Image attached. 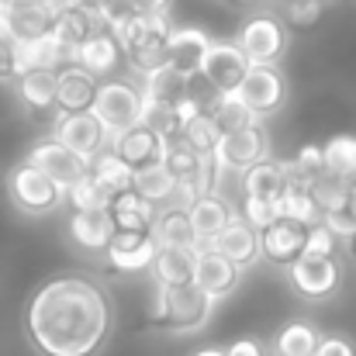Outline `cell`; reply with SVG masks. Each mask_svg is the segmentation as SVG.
Masks as SVG:
<instances>
[{
    "label": "cell",
    "mask_w": 356,
    "mask_h": 356,
    "mask_svg": "<svg viewBox=\"0 0 356 356\" xmlns=\"http://www.w3.org/2000/svg\"><path fill=\"white\" fill-rule=\"evenodd\" d=\"M159 252V242L152 232H124L118 229L108 252L101 256V263L115 273H149L152 259Z\"/></svg>",
    "instance_id": "12"
},
{
    "label": "cell",
    "mask_w": 356,
    "mask_h": 356,
    "mask_svg": "<svg viewBox=\"0 0 356 356\" xmlns=\"http://www.w3.org/2000/svg\"><path fill=\"white\" fill-rule=\"evenodd\" d=\"M249 66H252V63L245 59V52L238 49L236 38H211V45H208V52H204V59H201L197 76H201L211 90L229 94V90H238V83L245 80Z\"/></svg>",
    "instance_id": "10"
},
{
    "label": "cell",
    "mask_w": 356,
    "mask_h": 356,
    "mask_svg": "<svg viewBox=\"0 0 356 356\" xmlns=\"http://www.w3.org/2000/svg\"><path fill=\"white\" fill-rule=\"evenodd\" d=\"M17 80V38L0 31V83Z\"/></svg>",
    "instance_id": "42"
},
{
    "label": "cell",
    "mask_w": 356,
    "mask_h": 356,
    "mask_svg": "<svg viewBox=\"0 0 356 356\" xmlns=\"http://www.w3.org/2000/svg\"><path fill=\"white\" fill-rule=\"evenodd\" d=\"M242 266L236 259H229L225 252H218L215 245H197V273H194V284L201 291H208L211 298L218 301H229L242 284Z\"/></svg>",
    "instance_id": "13"
},
{
    "label": "cell",
    "mask_w": 356,
    "mask_h": 356,
    "mask_svg": "<svg viewBox=\"0 0 356 356\" xmlns=\"http://www.w3.org/2000/svg\"><path fill=\"white\" fill-rule=\"evenodd\" d=\"M236 42L252 66H280V59L291 45L287 21L277 14H252L242 21V28L236 31Z\"/></svg>",
    "instance_id": "7"
},
{
    "label": "cell",
    "mask_w": 356,
    "mask_h": 356,
    "mask_svg": "<svg viewBox=\"0 0 356 356\" xmlns=\"http://www.w3.org/2000/svg\"><path fill=\"white\" fill-rule=\"evenodd\" d=\"M115 232L118 229H115L108 211H70V218H66V242L76 252H83L87 259H97V263L108 252Z\"/></svg>",
    "instance_id": "11"
},
{
    "label": "cell",
    "mask_w": 356,
    "mask_h": 356,
    "mask_svg": "<svg viewBox=\"0 0 356 356\" xmlns=\"http://www.w3.org/2000/svg\"><path fill=\"white\" fill-rule=\"evenodd\" d=\"M294 170H298V180L312 187L315 180H322V177H325V149H322V145H315V142L301 145V149L294 152Z\"/></svg>",
    "instance_id": "38"
},
{
    "label": "cell",
    "mask_w": 356,
    "mask_h": 356,
    "mask_svg": "<svg viewBox=\"0 0 356 356\" xmlns=\"http://www.w3.org/2000/svg\"><path fill=\"white\" fill-rule=\"evenodd\" d=\"M284 280H287V287H291L301 301L322 305V301H329V298L339 294V287H343V263H339V256H312V252H301V256L284 270Z\"/></svg>",
    "instance_id": "6"
},
{
    "label": "cell",
    "mask_w": 356,
    "mask_h": 356,
    "mask_svg": "<svg viewBox=\"0 0 356 356\" xmlns=\"http://www.w3.org/2000/svg\"><path fill=\"white\" fill-rule=\"evenodd\" d=\"M90 111L101 118V124H104L108 135H111V145H115V138H118L121 131L135 128L138 121L145 118L142 83H135V80H128V76H108V80H101Z\"/></svg>",
    "instance_id": "5"
},
{
    "label": "cell",
    "mask_w": 356,
    "mask_h": 356,
    "mask_svg": "<svg viewBox=\"0 0 356 356\" xmlns=\"http://www.w3.org/2000/svg\"><path fill=\"white\" fill-rule=\"evenodd\" d=\"M3 191H7L10 208L24 218H49L66 208V187L56 184L45 170L31 166L28 159H21L7 170Z\"/></svg>",
    "instance_id": "3"
},
{
    "label": "cell",
    "mask_w": 356,
    "mask_h": 356,
    "mask_svg": "<svg viewBox=\"0 0 356 356\" xmlns=\"http://www.w3.org/2000/svg\"><path fill=\"white\" fill-rule=\"evenodd\" d=\"M52 138L70 145L87 163H94L104 149H111V135H108V128L101 124V118L94 111H56Z\"/></svg>",
    "instance_id": "9"
},
{
    "label": "cell",
    "mask_w": 356,
    "mask_h": 356,
    "mask_svg": "<svg viewBox=\"0 0 356 356\" xmlns=\"http://www.w3.org/2000/svg\"><path fill=\"white\" fill-rule=\"evenodd\" d=\"M325 173L339 180L356 177V135H332L325 145Z\"/></svg>",
    "instance_id": "34"
},
{
    "label": "cell",
    "mask_w": 356,
    "mask_h": 356,
    "mask_svg": "<svg viewBox=\"0 0 356 356\" xmlns=\"http://www.w3.org/2000/svg\"><path fill=\"white\" fill-rule=\"evenodd\" d=\"M24 159L31 163V166H38V170H45L56 184H63V187H73L87 170H90V163L83 159V156H76L70 145H63L59 138H42V142H35L28 152H24Z\"/></svg>",
    "instance_id": "14"
},
{
    "label": "cell",
    "mask_w": 356,
    "mask_h": 356,
    "mask_svg": "<svg viewBox=\"0 0 356 356\" xmlns=\"http://www.w3.org/2000/svg\"><path fill=\"white\" fill-rule=\"evenodd\" d=\"M208 245H215L218 252H225L229 259H236L242 270H252L263 263V245H259V232L245 222V218H236L229 222L218 236L211 238Z\"/></svg>",
    "instance_id": "21"
},
{
    "label": "cell",
    "mask_w": 356,
    "mask_h": 356,
    "mask_svg": "<svg viewBox=\"0 0 356 356\" xmlns=\"http://www.w3.org/2000/svg\"><path fill=\"white\" fill-rule=\"evenodd\" d=\"M66 208L70 211H108L111 208V194L90 177V170L73 184L66 187Z\"/></svg>",
    "instance_id": "33"
},
{
    "label": "cell",
    "mask_w": 356,
    "mask_h": 356,
    "mask_svg": "<svg viewBox=\"0 0 356 356\" xmlns=\"http://www.w3.org/2000/svg\"><path fill=\"white\" fill-rule=\"evenodd\" d=\"M208 45H211V35L204 28H173L170 31V49H166V63L177 66L184 76H197Z\"/></svg>",
    "instance_id": "23"
},
{
    "label": "cell",
    "mask_w": 356,
    "mask_h": 356,
    "mask_svg": "<svg viewBox=\"0 0 356 356\" xmlns=\"http://www.w3.org/2000/svg\"><path fill=\"white\" fill-rule=\"evenodd\" d=\"M90 177L111 194L118 197L124 191H131V180H135V166L128 159H121L115 149H104L94 163H90Z\"/></svg>",
    "instance_id": "29"
},
{
    "label": "cell",
    "mask_w": 356,
    "mask_h": 356,
    "mask_svg": "<svg viewBox=\"0 0 356 356\" xmlns=\"http://www.w3.org/2000/svg\"><path fill=\"white\" fill-rule=\"evenodd\" d=\"M308 242V225L294 222V218H277L273 225L259 229V245H263V263L287 270Z\"/></svg>",
    "instance_id": "15"
},
{
    "label": "cell",
    "mask_w": 356,
    "mask_h": 356,
    "mask_svg": "<svg viewBox=\"0 0 356 356\" xmlns=\"http://www.w3.org/2000/svg\"><path fill=\"white\" fill-rule=\"evenodd\" d=\"M291 184H298L294 159H263L238 177L242 197H284Z\"/></svg>",
    "instance_id": "16"
},
{
    "label": "cell",
    "mask_w": 356,
    "mask_h": 356,
    "mask_svg": "<svg viewBox=\"0 0 356 356\" xmlns=\"http://www.w3.org/2000/svg\"><path fill=\"white\" fill-rule=\"evenodd\" d=\"M104 28V17L97 10H83V7H73V10H59L56 21H52V35L70 49L76 52V45H83L94 31Z\"/></svg>",
    "instance_id": "28"
},
{
    "label": "cell",
    "mask_w": 356,
    "mask_h": 356,
    "mask_svg": "<svg viewBox=\"0 0 356 356\" xmlns=\"http://www.w3.org/2000/svg\"><path fill=\"white\" fill-rule=\"evenodd\" d=\"M111 149L118 152L121 159H128V163L138 170V166L159 163V159L166 156V149H170V138H166L159 128H152L149 121H138L135 128L121 131L118 138H115V145H111Z\"/></svg>",
    "instance_id": "17"
},
{
    "label": "cell",
    "mask_w": 356,
    "mask_h": 356,
    "mask_svg": "<svg viewBox=\"0 0 356 356\" xmlns=\"http://www.w3.org/2000/svg\"><path fill=\"white\" fill-rule=\"evenodd\" d=\"M322 225H329V232L339 238L343 245L356 236V215L350 208H336V211H325L322 215Z\"/></svg>",
    "instance_id": "41"
},
{
    "label": "cell",
    "mask_w": 356,
    "mask_h": 356,
    "mask_svg": "<svg viewBox=\"0 0 356 356\" xmlns=\"http://www.w3.org/2000/svg\"><path fill=\"white\" fill-rule=\"evenodd\" d=\"M315 356H356V339L346 332H322Z\"/></svg>",
    "instance_id": "43"
},
{
    "label": "cell",
    "mask_w": 356,
    "mask_h": 356,
    "mask_svg": "<svg viewBox=\"0 0 356 356\" xmlns=\"http://www.w3.org/2000/svg\"><path fill=\"white\" fill-rule=\"evenodd\" d=\"M118 312L108 287L87 273H52L24 301L21 332L35 356H101Z\"/></svg>",
    "instance_id": "1"
},
{
    "label": "cell",
    "mask_w": 356,
    "mask_h": 356,
    "mask_svg": "<svg viewBox=\"0 0 356 356\" xmlns=\"http://www.w3.org/2000/svg\"><path fill=\"white\" fill-rule=\"evenodd\" d=\"M191 225H194V236H197V245H208L211 238L218 236L229 222H236L238 215L232 211V204L222 197V194H201L194 204H191Z\"/></svg>",
    "instance_id": "25"
},
{
    "label": "cell",
    "mask_w": 356,
    "mask_h": 356,
    "mask_svg": "<svg viewBox=\"0 0 356 356\" xmlns=\"http://www.w3.org/2000/svg\"><path fill=\"white\" fill-rule=\"evenodd\" d=\"M10 7H35V3H49V0H7Z\"/></svg>",
    "instance_id": "49"
},
{
    "label": "cell",
    "mask_w": 356,
    "mask_h": 356,
    "mask_svg": "<svg viewBox=\"0 0 356 356\" xmlns=\"http://www.w3.org/2000/svg\"><path fill=\"white\" fill-rule=\"evenodd\" d=\"M318 343H322V325L315 318L294 315L270 339V353L273 356H315Z\"/></svg>",
    "instance_id": "22"
},
{
    "label": "cell",
    "mask_w": 356,
    "mask_h": 356,
    "mask_svg": "<svg viewBox=\"0 0 356 356\" xmlns=\"http://www.w3.org/2000/svg\"><path fill=\"white\" fill-rule=\"evenodd\" d=\"M238 101L245 104V111L252 118H273L277 111H284L291 90H287V76L280 66H249L245 80L238 83Z\"/></svg>",
    "instance_id": "8"
},
{
    "label": "cell",
    "mask_w": 356,
    "mask_h": 356,
    "mask_svg": "<svg viewBox=\"0 0 356 356\" xmlns=\"http://www.w3.org/2000/svg\"><path fill=\"white\" fill-rule=\"evenodd\" d=\"M197 273V245H159L149 277L163 287H187Z\"/></svg>",
    "instance_id": "20"
},
{
    "label": "cell",
    "mask_w": 356,
    "mask_h": 356,
    "mask_svg": "<svg viewBox=\"0 0 356 356\" xmlns=\"http://www.w3.org/2000/svg\"><path fill=\"white\" fill-rule=\"evenodd\" d=\"M346 249H350V252H353V256H356V236L350 238V242H346Z\"/></svg>",
    "instance_id": "51"
},
{
    "label": "cell",
    "mask_w": 356,
    "mask_h": 356,
    "mask_svg": "<svg viewBox=\"0 0 356 356\" xmlns=\"http://www.w3.org/2000/svg\"><path fill=\"white\" fill-rule=\"evenodd\" d=\"M73 63H80V66H83L87 73H94L97 80H108V76H118L121 63H124V52H121L118 38H115L108 28H101V31H94L83 45H76Z\"/></svg>",
    "instance_id": "19"
},
{
    "label": "cell",
    "mask_w": 356,
    "mask_h": 356,
    "mask_svg": "<svg viewBox=\"0 0 356 356\" xmlns=\"http://www.w3.org/2000/svg\"><path fill=\"white\" fill-rule=\"evenodd\" d=\"M152 236L159 245H197L191 215L177 211V208H159V215L152 222Z\"/></svg>",
    "instance_id": "31"
},
{
    "label": "cell",
    "mask_w": 356,
    "mask_h": 356,
    "mask_svg": "<svg viewBox=\"0 0 356 356\" xmlns=\"http://www.w3.org/2000/svg\"><path fill=\"white\" fill-rule=\"evenodd\" d=\"M187 87H191V76H184L170 63L142 73V94L149 108H173L180 97H187Z\"/></svg>",
    "instance_id": "26"
},
{
    "label": "cell",
    "mask_w": 356,
    "mask_h": 356,
    "mask_svg": "<svg viewBox=\"0 0 356 356\" xmlns=\"http://www.w3.org/2000/svg\"><path fill=\"white\" fill-rule=\"evenodd\" d=\"M135 14H170L173 0H124Z\"/></svg>",
    "instance_id": "45"
},
{
    "label": "cell",
    "mask_w": 356,
    "mask_h": 356,
    "mask_svg": "<svg viewBox=\"0 0 356 356\" xmlns=\"http://www.w3.org/2000/svg\"><path fill=\"white\" fill-rule=\"evenodd\" d=\"M222 135H225V131H222V124H218V121L211 118V111H201L197 118L184 128V135H180V138H184L187 145H194L201 156H211Z\"/></svg>",
    "instance_id": "35"
},
{
    "label": "cell",
    "mask_w": 356,
    "mask_h": 356,
    "mask_svg": "<svg viewBox=\"0 0 356 356\" xmlns=\"http://www.w3.org/2000/svg\"><path fill=\"white\" fill-rule=\"evenodd\" d=\"M111 3H115V0H80L83 10H97V14H101L104 7H111Z\"/></svg>",
    "instance_id": "46"
},
{
    "label": "cell",
    "mask_w": 356,
    "mask_h": 356,
    "mask_svg": "<svg viewBox=\"0 0 356 356\" xmlns=\"http://www.w3.org/2000/svg\"><path fill=\"white\" fill-rule=\"evenodd\" d=\"M191 356H229V350L225 346H201L197 353H191Z\"/></svg>",
    "instance_id": "48"
},
{
    "label": "cell",
    "mask_w": 356,
    "mask_h": 356,
    "mask_svg": "<svg viewBox=\"0 0 356 356\" xmlns=\"http://www.w3.org/2000/svg\"><path fill=\"white\" fill-rule=\"evenodd\" d=\"M238 218H245L259 232V229L273 225L277 218H284V201L280 197H242V215Z\"/></svg>",
    "instance_id": "36"
},
{
    "label": "cell",
    "mask_w": 356,
    "mask_h": 356,
    "mask_svg": "<svg viewBox=\"0 0 356 356\" xmlns=\"http://www.w3.org/2000/svg\"><path fill=\"white\" fill-rule=\"evenodd\" d=\"M173 187H177V177L166 170L163 159H159V163H149V166H138V170H135V180H131V191H138L142 197H149V201L159 204V208L170 201Z\"/></svg>",
    "instance_id": "30"
},
{
    "label": "cell",
    "mask_w": 356,
    "mask_h": 356,
    "mask_svg": "<svg viewBox=\"0 0 356 356\" xmlns=\"http://www.w3.org/2000/svg\"><path fill=\"white\" fill-rule=\"evenodd\" d=\"M108 215H111L115 229H124V232H152V222L159 215V204H152L138 191H124L118 197H111Z\"/></svg>",
    "instance_id": "27"
},
{
    "label": "cell",
    "mask_w": 356,
    "mask_h": 356,
    "mask_svg": "<svg viewBox=\"0 0 356 356\" xmlns=\"http://www.w3.org/2000/svg\"><path fill=\"white\" fill-rule=\"evenodd\" d=\"M218 298H211L208 291H201L197 284L187 287H163L152 280V298H149V325L163 336L173 339H187L197 336L211 325L215 312H218Z\"/></svg>",
    "instance_id": "2"
},
{
    "label": "cell",
    "mask_w": 356,
    "mask_h": 356,
    "mask_svg": "<svg viewBox=\"0 0 356 356\" xmlns=\"http://www.w3.org/2000/svg\"><path fill=\"white\" fill-rule=\"evenodd\" d=\"M97 76L87 73L80 63H66L59 70V97H56V111H90L94 94H97Z\"/></svg>",
    "instance_id": "24"
},
{
    "label": "cell",
    "mask_w": 356,
    "mask_h": 356,
    "mask_svg": "<svg viewBox=\"0 0 356 356\" xmlns=\"http://www.w3.org/2000/svg\"><path fill=\"white\" fill-rule=\"evenodd\" d=\"M339 238L329 232V225H308V242H305V252H312V256H336L339 252Z\"/></svg>",
    "instance_id": "40"
},
{
    "label": "cell",
    "mask_w": 356,
    "mask_h": 356,
    "mask_svg": "<svg viewBox=\"0 0 356 356\" xmlns=\"http://www.w3.org/2000/svg\"><path fill=\"white\" fill-rule=\"evenodd\" d=\"M270 149H273V145H270V131H266V121L263 118H252V121H245V124H238V128H232V131H225V135L218 138L215 152H211L218 184H222L229 173L242 177L249 166L270 159Z\"/></svg>",
    "instance_id": "4"
},
{
    "label": "cell",
    "mask_w": 356,
    "mask_h": 356,
    "mask_svg": "<svg viewBox=\"0 0 356 356\" xmlns=\"http://www.w3.org/2000/svg\"><path fill=\"white\" fill-rule=\"evenodd\" d=\"M208 111H211V118L222 124V131H232V128H238V124L252 121V115L245 111V104L238 101L236 90H229V94H218V97L208 104Z\"/></svg>",
    "instance_id": "37"
},
{
    "label": "cell",
    "mask_w": 356,
    "mask_h": 356,
    "mask_svg": "<svg viewBox=\"0 0 356 356\" xmlns=\"http://www.w3.org/2000/svg\"><path fill=\"white\" fill-rule=\"evenodd\" d=\"M280 201H284V218H294L301 225H318L322 222V204H318V197L308 184H301V180L291 184Z\"/></svg>",
    "instance_id": "32"
},
{
    "label": "cell",
    "mask_w": 356,
    "mask_h": 356,
    "mask_svg": "<svg viewBox=\"0 0 356 356\" xmlns=\"http://www.w3.org/2000/svg\"><path fill=\"white\" fill-rule=\"evenodd\" d=\"M322 10H325V0H284V21L291 28H315L322 21Z\"/></svg>",
    "instance_id": "39"
},
{
    "label": "cell",
    "mask_w": 356,
    "mask_h": 356,
    "mask_svg": "<svg viewBox=\"0 0 356 356\" xmlns=\"http://www.w3.org/2000/svg\"><path fill=\"white\" fill-rule=\"evenodd\" d=\"M14 97L17 104L28 111V115H45L56 108V97H59V70H24L17 80H14Z\"/></svg>",
    "instance_id": "18"
},
{
    "label": "cell",
    "mask_w": 356,
    "mask_h": 356,
    "mask_svg": "<svg viewBox=\"0 0 356 356\" xmlns=\"http://www.w3.org/2000/svg\"><path fill=\"white\" fill-rule=\"evenodd\" d=\"M350 211L356 215V177L350 180Z\"/></svg>",
    "instance_id": "50"
},
{
    "label": "cell",
    "mask_w": 356,
    "mask_h": 356,
    "mask_svg": "<svg viewBox=\"0 0 356 356\" xmlns=\"http://www.w3.org/2000/svg\"><path fill=\"white\" fill-rule=\"evenodd\" d=\"M236 3H256V0H236Z\"/></svg>",
    "instance_id": "52"
},
{
    "label": "cell",
    "mask_w": 356,
    "mask_h": 356,
    "mask_svg": "<svg viewBox=\"0 0 356 356\" xmlns=\"http://www.w3.org/2000/svg\"><path fill=\"white\" fill-rule=\"evenodd\" d=\"M49 7L59 14V10H73V7H80V0H49Z\"/></svg>",
    "instance_id": "47"
},
{
    "label": "cell",
    "mask_w": 356,
    "mask_h": 356,
    "mask_svg": "<svg viewBox=\"0 0 356 356\" xmlns=\"http://www.w3.org/2000/svg\"><path fill=\"white\" fill-rule=\"evenodd\" d=\"M225 350H229V356H270V350H266L256 336H238Z\"/></svg>",
    "instance_id": "44"
}]
</instances>
